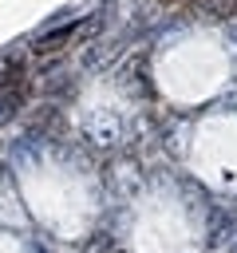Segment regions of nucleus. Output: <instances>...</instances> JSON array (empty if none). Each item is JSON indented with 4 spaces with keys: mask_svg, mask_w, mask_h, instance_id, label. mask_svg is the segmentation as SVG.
Instances as JSON below:
<instances>
[{
    "mask_svg": "<svg viewBox=\"0 0 237 253\" xmlns=\"http://www.w3.org/2000/svg\"><path fill=\"white\" fill-rule=\"evenodd\" d=\"M99 24V16H87V20H79V24H63V28H55L51 36H40L36 40V51H55L59 43H67L75 32H87V28H95Z\"/></svg>",
    "mask_w": 237,
    "mask_h": 253,
    "instance_id": "f257e3e1",
    "label": "nucleus"
}]
</instances>
